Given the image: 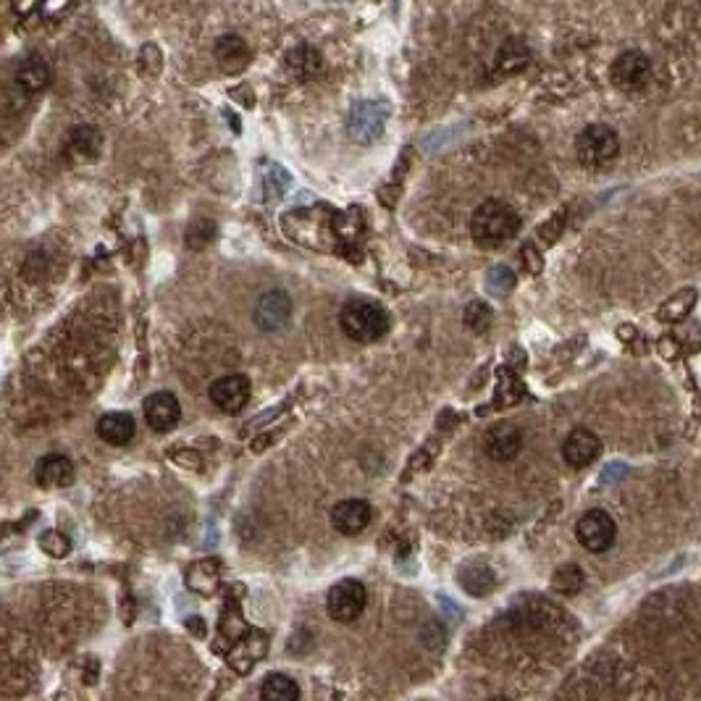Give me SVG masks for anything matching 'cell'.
<instances>
[{
    "label": "cell",
    "instance_id": "1",
    "mask_svg": "<svg viewBox=\"0 0 701 701\" xmlns=\"http://www.w3.org/2000/svg\"><path fill=\"white\" fill-rule=\"evenodd\" d=\"M520 232V216L505 200H484L470 216V237L484 250L505 247Z\"/></svg>",
    "mask_w": 701,
    "mask_h": 701
},
{
    "label": "cell",
    "instance_id": "2",
    "mask_svg": "<svg viewBox=\"0 0 701 701\" xmlns=\"http://www.w3.org/2000/svg\"><path fill=\"white\" fill-rule=\"evenodd\" d=\"M342 331L352 342L371 344L379 342L389 331V316L381 305L371 300H350L339 313Z\"/></svg>",
    "mask_w": 701,
    "mask_h": 701
},
{
    "label": "cell",
    "instance_id": "3",
    "mask_svg": "<svg viewBox=\"0 0 701 701\" xmlns=\"http://www.w3.org/2000/svg\"><path fill=\"white\" fill-rule=\"evenodd\" d=\"M617 153H620V137L607 124H591L575 140V155L589 169H602L615 161Z\"/></svg>",
    "mask_w": 701,
    "mask_h": 701
},
{
    "label": "cell",
    "instance_id": "4",
    "mask_svg": "<svg viewBox=\"0 0 701 701\" xmlns=\"http://www.w3.org/2000/svg\"><path fill=\"white\" fill-rule=\"evenodd\" d=\"M365 604H368V591L355 578H344V581L334 583L329 591V599H326L329 615L337 623H355L365 612Z\"/></svg>",
    "mask_w": 701,
    "mask_h": 701
},
{
    "label": "cell",
    "instance_id": "5",
    "mask_svg": "<svg viewBox=\"0 0 701 701\" xmlns=\"http://www.w3.org/2000/svg\"><path fill=\"white\" fill-rule=\"evenodd\" d=\"M612 85L623 92H638L644 90L652 79V61L641 53V50H625L615 58V64L610 69Z\"/></svg>",
    "mask_w": 701,
    "mask_h": 701
},
{
    "label": "cell",
    "instance_id": "6",
    "mask_svg": "<svg viewBox=\"0 0 701 701\" xmlns=\"http://www.w3.org/2000/svg\"><path fill=\"white\" fill-rule=\"evenodd\" d=\"M575 536L581 541L583 549H589L594 554H602L607 549H612L617 536L615 520L610 518V512L604 510H589L578 520L575 526Z\"/></svg>",
    "mask_w": 701,
    "mask_h": 701
},
{
    "label": "cell",
    "instance_id": "7",
    "mask_svg": "<svg viewBox=\"0 0 701 701\" xmlns=\"http://www.w3.org/2000/svg\"><path fill=\"white\" fill-rule=\"evenodd\" d=\"M250 379L242 376V373H229V376H221L211 384V402L226 415H237L239 410H245L247 402H250Z\"/></svg>",
    "mask_w": 701,
    "mask_h": 701
},
{
    "label": "cell",
    "instance_id": "8",
    "mask_svg": "<svg viewBox=\"0 0 701 701\" xmlns=\"http://www.w3.org/2000/svg\"><path fill=\"white\" fill-rule=\"evenodd\" d=\"M386 119H389V106H386V103H373V100H363V103H358L350 113L352 140L373 142L376 137H381V132H384Z\"/></svg>",
    "mask_w": 701,
    "mask_h": 701
},
{
    "label": "cell",
    "instance_id": "9",
    "mask_svg": "<svg viewBox=\"0 0 701 701\" xmlns=\"http://www.w3.org/2000/svg\"><path fill=\"white\" fill-rule=\"evenodd\" d=\"M523 434L515 423H494L484 434V452L494 463H510L520 455Z\"/></svg>",
    "mask_w": 701,
    "mask_h": 701
},
{
    "label": "cell",
    "instance_id": "10",
    "mask_svg": "<svg viewBox=\"0 0 701 701\" xmlns=\"http://www.w3.org/2000/svg\"><path fill=\"white\" fill-rule=\"evenodd\" d=\"M599 452H602V439L589 428H575L562 444V457L570 468H586L599 457Z\"/></svg>",
    "mask_w": 701,
    "mask_h": 701
},
{
    "label": "cell",
    "instance_id": "11",
    "mask_svg": "<svg viewBox=\"0 0 701 701\" xmlns=\"http://www.w3.org/2000/svg\"><path fill=\"white\" fill-rule=\"evenodd\" d=\"M182 418V405L171 392H155L145 400V421L155 434H166Z\"/></svg>",
    "mask_w": 701,
    "mask_h": 701
},
{
    "label": "cell",
    "instance_id": "12",
    "mask_svg": "<svg viewBox=\"0 0 701 701\" xmlns=\"http://www.w3.org/2000/svg\"><path fill=\"white\" fill-rule=\"evenodd\" d=\"M371 523V505L363 499H344L331 510V526L342 536H358Z\"/></svg>",
    "mask_w": 701,
    "mask_h": 701
},
{
    "label": "cell",
    "instance_id": "13",
    "mask_svg": "<svg viewBox=\"0 0 701 701\" xmlns=\"http://www.w3.org/2000/svg\"><path fill=\"white\" fill-rule=\"evenodd\" d=\"M292 316V300L284 292H268L255 305V323L263 331H279Z\"/></svg>",
    "mask_w": 701,
    "mask_h": 701
},
{
    "label": "cell",
    "instance_id": "14",
    "mask_svg": "<svg viewBox=\"0 0 701 701\" xmlns=\"http://www.w3.org/2000/svg\"><path fill=\"white\" fill-rule=\"evenodd\" d=\"M213 53H216V61L224 74H239V71H245L247 66H250V61H253V50L245 43V37L239 35L218 37Z\"/></svg>",
    "mask_w": 701,
    "mask_h": 701
},
{
    "label": "cell",
    "instance_id": "15",
    "mask_svg": "<svg viewBox=\"0 0 701 701\" xmlns=\"http://www.w3.org/2000/svg\"><path fill=\"white\" fill-rule=\"evenodd\" d=\"M287 71L300 82H313L316 77H321L323 69H326V61H323V53L313 45H297L287 53L284 58Z\"/></svg>",
    "mask_w": 701,
    "mask_h": 701
},
{
    "label": "cell",
    "instance_id": "16",
    "mask_svg": "<svg viewBox=\"0 0 701 701\" xmlns=\"http://www.w3.org/2000/svg\"><path fill=\"white\" fill-rule=\"evenodd\" d=\"M35 481L45 489H64L74 484V463L66 455H45L35 465Z\"/></svg>",
    "mask_w": 701,
    "mask_h": 701
},
{
    "label": "cell",
    "instance_id": "17",
    "mask_svg": "<svg viewBox=\"0 0 701 701\" xmlns=\"http://www.w3.org/2000/svg\"><path fill=\"white\" fill-rule=\"evenodd\" d=\"M16 85L27 95L43 92L50 85V66L45 64V58L37 56V53L24 58L19 69H16Z\"/></svg>",
    "mask_w": 701,
    "mask_h": 701
},
{
    "label": "cell",
    "instance_id": "18",
    "mask_svg": "<svg viewBox=\"0 0 701 701\" xmlns=\"http://www.w3.org/2000/svg\"><path fill=\"white\" fill-rule=\"evenodd\" d=\"M134 418L129 413H106L98 421V436L113 447H124L134 439Z\"/></svg>",
    "mask_w": 701,
    "mask_h": 701
},
{
    "label": "cell",
    "instance_id": "19",
    "mask_svg": "<svg viewBox=\"0 0 701 701\" xmlns=\"http://www.w3.org/2000/svg\"><path fill=\"white\" fill-rule=\"evenodd\" d=\"M528 64H531V50H528V45L523 43L520 37H510V40L499 48L497 61H494L497 74H502V77L520 74Z\"/></svg>",
    "mask_w": 701,
    "mask_h": 701
},
{
    "label": "cell",
    "instance_id": "20",
    "mask_svg": "<svg viewBox=\"0 0 701 701\" xmlns=\"http://www.w3.org/2000/svg\"><path fill=\"white\" fill-rule=\"evenodd\" d=\"M100 145H103V137L95 127H77L71 129L69 142H66V155L71 161H92L98 158Z\"/></svg>",
    "mask_w": 701,
    "mask_h": 701
},
{
    "label": "cell",
    "instance_id": "21",
    "mask_svg": "<svg viewBox=\"0 0 701 701\" xmlns=\"http://www.w3.org/2000/svg\"><path fill=\"white\" fill-rule=\"evenodd\" d=\"M696 289H680V292H675L673 297H667L665 302H662V308H659L657 318L665 323H680L686 321L688 313L694 310L696 305Z\"/></svg>",
    "mask_w": 701,
    "mask_h": 701
},
{
    "label": "cell",
    "instance_id": "22",
    "mask_svg": "<svg viewBox=\"0 0 701 701\" xmlns=\"http://www.w3.org/2000/svg\"><path fill=\"white\" fill-rule=\"evenodd\" d=\"M218 562L216 560H200L187 570V586L197 591L200 596H208L216 591L218 586Z\"/></svg>",
    "mask_w": 701,
    "mask_h": 701
},
{
    "label": "cell",
    "instance_id": "23",
    "mask_svg": "<svg viewBox=\"0 0 701 701\" xmlns=\"http://www.w3.org/2000/svg\"><path fill=\"white\" fill-rule=\"evenodd\" d=\"M260 696L266 701H295L300 696V688L287 675L271 673L263 680V686H260Z\"/></svg>",
    "mask_w": 701,
    "mask_h": 701
},
{
    "label": "cell",
    "instance_id": "24",
    "mask_svg": "<svg viewBox=\"0 0 701 701\" xmlns=\"http://www.w3.org/2000/svg\"><path fill=\"white\" fill-rule=\"evenodd\" d=\"M552 586L554 591H560V594H575V591H581L583 570L578 568V565H562V568L554 573Z\"/></svg>",
    "mask_w": 701,
    "mask_h": 701
},
{
    "label": "cell",
    "instance_id": "25",
    "mask_svg": "<svg viewBox=\"0 0 701 701\" xmlns=\"http://www.w3.org/2000/svg\"><path fill=\"white\" fill-rule=\"evenodd\" d=\"M40 549H43L45 554H50V557L61 560V557H66V554L71 552V541L66 539L61 531H45L43 536H40Z\"/></svg>",
    "mask_w": 701,
    "mask_h": 701
},
{
    "label": "cell",
    "instance_id": "26",
    "mask_svg": "<svg viewBox=\"0 0 701 701\" xmlns=\"http://www.w3.org/2000/svg\"><path fill=\"white\" fill-rule=\"evenodd\" d=\"M486 287L494 292V295H507L512 287H515V274H512L510 268L505 266H497L489 271V281H486Z\"/></svg>",
    "mask_w": 701,
    "mask_h": 701
},
{
    "label": "cell",
    "instance_id": "27",
    "mask_svg": "<svg viewBox=\"0 0 701 701\" xmlns=\"http://www.w3.org/2000/svg\"><path fill=\"white\" fill-rule=\"evenodd\" d=\"M465 321L473 331H486L491 323V308L484 302H470L468 310H465Z\"/></svg>",
    "mask_w": 701,
    "mask_h": 701
},
{
    "label": "cell",
    "instance_id": "28",
    "mask_svg": "<svg viewBox=\"0 0 701 701\" xmlns=\"http://www.w3.org/2000/svg\"><path fill=\"white\" fill-rule=\"evenodd\" d=\"M260 638H263V636H260V633H253V636L242 638V644H237V649H234V654H232V662H237V659L242 657V649H245V646H250V644H258ZM260 654H263V652H260V649H258V652H253V649H247V659H250V665H255V659H258Z\"/></svg>",
    "mask_w": 701,
    "mask_h": 701
},
{
    "label": "cell",
    "instance_id": "29",
    "mask_svg": "<svg viewBox=\"0 0 701 701\" xmlns=\"http://www.w3.org/2000/svg\"><path fill=\"white\" fill-rule=\"evenodd\" d=\"M699 3H701V0H699Z\"/></svg>",
    "mask_w": 701,
    "mask_h": 701
}]
</instances>
